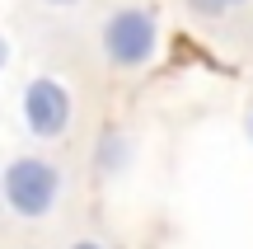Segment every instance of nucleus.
I'll return each mask as SVG.
<instances>
[{
    "mask_svg": "<svg viewBox=\"0 0 253 249\" xmlns=\"http://www.w3.org/2000/svg\"><path fill=\"white\" fill-rule=\"evenodd\" d=\"M249 132H253V118H249Z\"/></svg>",
    "mask_w": 253,
    "mask_h": 249,
    "instance_id": "9",
    "label": "nucleus"
},
{
    "mask_svg": "<svg viewBox=\"0 0 253 249\" xmlns=\"http://www.w3.org/2000/svg\"><path fill=\"white\" fill-rule=\"evenodd\" d=\"M47 5H52V9H75L80 0H47Z\"/></svg>",
    "mask_w": 253,
    "mask_h": 249,
    "instance_id": "7",
    "label": "nucleus"
},
{
    "mask_svg": "<svg viewBox=\"0 0 253 249\" xmlns=\"http://www.w3.org/2000/svg\"><path fill=\"white\" fill-rule=\"evenodd\" d=\"M99 150H103V169H118L122 160H126V141L118 137V132H108V137H103V146H99Z\"/></svg>",
    "mask_w": 253,
    "mask_h": 249,
    "instance_id": "4",
    "label": "nucleus"
},
{
    "mask_svg": "<svg viewBox=\"0 0 253 249\" xmlns=\"http://www.w3.org/2000/svg\"><path fill=\"white\" fill-rule=\"evenodd\" d=\"M103 56L113 71H141L155 52H160V14L145 5H122L103 19Z\"/></svg>",
    "mask_w": 253,
    "mask_h": 249,
    "instance_id": "2",
    "label": "nucleus"
},
{
    "mask_svg": "<svg viewBox=\"0 0 253 249\" xmlns=\"http://www.w3.org/2000/svg\"><path fill=\"white\" fill-rule=\"evenodd\" d=\"M19 113H24L28 137L38 141H61L75 122V94L66 90V80L56 75H33L24 85V99H19Z\"/></svg>",
    "mask_w": 253,
    "mask_h": 249,
    "instance_id": "3",
    "label": "nucleus"
},
{
    "mask_svg": "<svg viewBox=\"0 0 253 249\" xmlns=\"http://www.w3.org/2000/svg\"><path fill=\"white\" fill-rule=\"evenodd\" d=\"M61 165L47 155H14L0 169V202L19 216V221H47L61 202Z\"/></svg>",
    "mask_w": 253,
    "mask_h": 249,
    "instance_id": "1",
    "label": "nucleus"
},
{
    "mask_svg": "<svg viewBox=\"0 0 253 249\" xmlns=\"http://www.w3.org/2000/svg\"><path fill=\"white\" fill-rule=\"evenodd\" d=\"M71 249H103V245H99V240H75Z\"/></svg>",
    "mask_w": 253,
    "mask_h": 249,
    "instance_id": "8",
    "label": "nucleus"
},
{
    "mask_svg": "<svg viewBox=\"0 0 253 249\" xmlns=\"http://www.w3.org/2000/svg\"><path fill=\"white\" fill-rule=\"evenodd\" d=\"M188 5H192V14H202V19H220L225 9L244 5V0H188Z\"/></svg>",
    "mask_w": 253,
    "mask_h": 249,
    "instance_id": "5",
    "label": "nucleus"
},
{
    "mask_svg": "<svg viewBox=\"0 0 253 249\" xmlns=\"http://www.w3.org/2000/svg\"><path fill=\"white\" fill-rule=\"evenodd\" d=\"M5 66H9V38L0 33V71H5Z\"/></svg>",
    "mask_w": 253,
    "mask_h": 249,
    "instance_id": "6",
    "label": "nucleus"
}]
</instances>
